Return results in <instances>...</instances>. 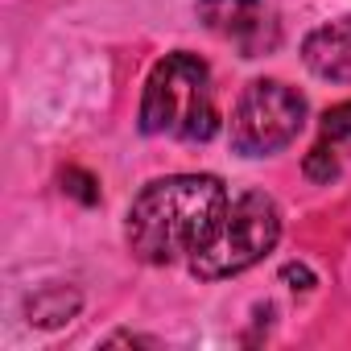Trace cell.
<instances>
[{
	"label": "cell",
	"instance_id": "7a4b0ae2",
	"mask_svg": "<svg viewBox=\"0 0 351 351\" xmlns=\"http://www.w3.org/2000/svg\"><path fill=\"white\" fill-rule=\"evenodd\" d=\"M141 132L145 136H173L203 145L219 132V108H215V87H211V66L199 54H165L141 95Z\"/></svg>",
	"mask_w": 351,
	"mask_h": 351
},
{
	"label": "cell",
	"instance_id": "5b68a950",
	"mask_svg": "<svg viewBox=\"0 0 351 351\" xmlns=\"http://www.w3.org/2000/svg\"><path fill=\"white\" fill-rule=\"evenodd\" d=\"M199 21L232 42L240 58H265L281 46V21L265 0H199Z\"/></svg>",
	"mask_w": 351,
	"mask_h": 351
},
{
	"label": "cell",
	"instance_id": "277c9868",
	"mask_svg": "<svg viewBox=\"0 0 351 351\" xmlns=\"http://www.w3.org/2000/svg\"><path fill=\"white\" fill-rule=\"evenodd\" d=\"M302 128H306V95L281 79H252L232 108L228 141L232 153L240 157H273L285 145H293Z\"/></svg>",
	"mask_w": 351,
	"mask_h": 351
},
{
	"label": "cell",
	"instance_id": "8992f818",
	"mask_svg": "<svg viewBox=\"0 0 351 351\" xmlns=\"http://www.w3.org/2000/svg\"><path fill=\"white\" fill-rule=\"evenodd\" d=\"M302 62L314 79L351 83V17H335L310 29L302 42Z\"/></svg>",
	"mask_w": 351,
	"mask_h": 351
},
{
	"label": "cell",
	"instance_id": "ba28073f",
	"mask_svg": "<svg viewBox=\"0 0 351 351\" xmlns=\"http://www.w3.org/2000/svg\"><path fill=\"white\" fill-rule=\"evenodd\" d=\"M302 173L310 182H318V186H330L339 173H343V165H339V157H335V149L322 141V145H314L310 153H306V161H302Z\"/></svg>",
	"mask_w": 351,
	"mask_h": 351
},
{
	"label": "cell",
	"instance_id": "52a82bcc",
	"mask_svg": "<svg viewBox=\"0 0 351 351\" xmlns=\"http://www.w3.org/2000/svg\"><path fill=\"white\" fill-rule=\"evenodd\" d=\"M79 306H83L79 289H66V285H46V289H38V293L25 302V318H29L34 326L54 330V326H66V322L79 314Z\"/></svg>",
	"mask_w": 351,
	"mask_h": 351
},
{
	"label": "cell",
	"instance_id": "8fae6325",
	"mask_svg": "<svg viewBox=\"0 0 351 351\" xmlns=\"http://www.w3.org/2000/svg\"><path fill=\"white\" fill-rule=\"evenodd\" d=\"M281 281H289V289H314V273L306 265H285L281 269Z\"/></svg>",
	"mask_w": 351,
	"mask_h": 351
},
{
	"label": "cell",
	"instance_id": "9c48e42d",
	"mask_svg": "<svg viewBox=\"0 0 351 351\" xmlns=\"http://www.w3.org/2000/svg\"><path fill=\"white\" fill-rule=\"evenodd\" d=\"M62 195L79 199L83 207H95V203H99V182L91 178L87 169H79V165H66V169H62Z\"/></svg>",
	"mask_w": 351,
	"mask_h": 351
},
{
	"label": "cell",
	"instance_id": "30bf717a",
	"mask_svg": "<svg viewBox=\"0 0 351 351\" xmlns=\"http://www.w3.org/2000/svg\"><path fill=\"white\" fill-rule=\"evenodd\" d=\"M318 128H322V141H330V145H335V141H347V136H351V99L326 108L322 120H318Z\"/></svg>",
	"mask_w": 351,
	"mask_h": 351
},
{
	"label": "cell",
	"instance_id": "3957f363",
	"mask_svg": "<svg viewBox=\"0 0 351 351\" xmlns=\"http://www.w3.org/2000/svg\"><path fill=\"white\" fill-rule=\"evenodd\" d=\"M281 240V207L265 191H244L228 203L219 228L186 261L199 281H228L261 265Z\"/></svg>",
	"mask_w": 351,
	"mask_h": 351
},
{
	"label": "cell",
	"instance_id": "6da1fadb",
	"mask_svg": "<svg viewBox=\"0 0 351 351\" xmlns=\"http://www.w3.org/2000/svg\"><path fill=\"white\" fill-rule=\"evenodd\" d=\"M228 186L215 173H169V178L149 182L124 219L128 252L141 265H173L191 261L207 236L219 228L228 211Z\"/></svg>",
	"mask_w": 351,
	"mask_h": 351
}]
</instances>
